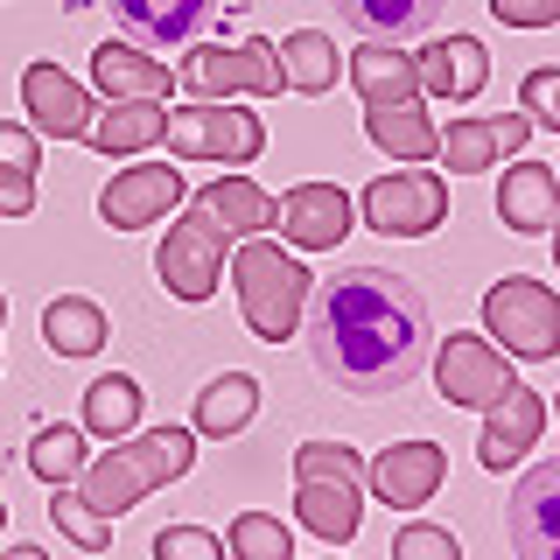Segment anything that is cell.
Listing matches in <instances>:
<instances>
[{
	"label": "cell",
	"mask_w": 560,
	"mask_h": 560,
	"mask_svg": "<svg viewBox=\"0 0 560 560\" xmlns=\"http://www.w3.org/2000/svg\"><path fill=\"white\" fill-rule=\"evenodd\" d=\"M0 560H49V553H43V547H8Z\"/></svg>",
	"instance_id": "ab89813d"
},
{
	"label": "cell",
	"mask_w": 560,
	"mask_h": 560,
	"mask_svg": "<svg viewBox=\"0 0 560 560\" xmlns=\"http://www.w3.org/2000/svg\"><path fill=\"white\" fill-rule=\"evenodd\" d=\"M140 420V385L133 378H98L84 385V434H98V442H119V434H133Z\"/></svg>",
	"instance_id": "f546056e"
},
{
	"label": "cell",
	"mask_w": 560,
	"mask_h": 560,
	"mask_svg": "<svg viewBox=\"0 0 560 560\" xmlns=\"http://www.w3.org/2000/svg\"><path fill=\"white\" fill-rule=\"evenodd\" d=\"M273 232L294 245V253H337L343 232H350V197L337 183H294L280 197V218Z\"/></svg>",
	"instance_id": "9a60e30c"
},
{
	"label": "cell",
	"mask_w": 560,
	"mask_h": 560,
	"mask_svg": "<svg viewBox=\"0 0 560 560\" xmlns=\"http://www.w3.org/2000/svg\"><path fill=\"white\" fill-rule=\"evenodd\" d=\"M504 28H553L560 22V0H490Z\"/></svg>",
	"instance_id": "8d00e7d4"
},
{
	"label": "cell",
	"mask_w": 560,
	"mask_h": 560,
	"mask_svg": "<svg viewBox=\"0 0 560 560\" xmlns=\"http://www.w3.org/2000/svg\"><path fill=\"white\" fill-rule=\"evenodd\" d=\"M92 84H98V98H168V63L140 57L133 43H98Z\"/></svg>",
	"instance_id": "d4e9b609"
},
{
	"label": "cell",
	"mask_w": 560,
	"mask_h": 560,
	"mask_svg": "<svg viewBox=\"0 0 560 560\" xmlns=\"http://www.w3.org/2000/svg\"><path fill=\"white\" fill-rule=\"evenodd\" d=\"M183 203V168L168 162H140V168H119L98 197V218L113 232H140V224H162L168 210Z\"/></svg>",
	"instance_id": "4fadbf2b"
},
{
	"label": "cell",
	"mask_w": 560,
	"mask_h": 560,
	"mask_svg": "<svg viewBox=\"0 0 560 560\" xmlns=\"http://www.w3.org/2000/svg\"><path fill=\"white\" fill-rule=\"evenodd\" d=\"M364 133H372V148H385L393 162H434V148H442V127L420 113V98L364 105Z\"/></svg>",
	"instance_id": "cb8c5ba5"
},
{
	"label": "cell",
	"mask_w": 560,
	"mask_h": 560,
	"mask_svg": "<svg viewBox=\"0 0 560 560\" xmlns=\"http://www.w3.org/2000/svg\"><path fill=\"white\" fill-rule=\"evenodd\" d=\"M343 28L364 35V43H407V35H428L442 0H337Z\"/></svg>",
	"instance_id": "603a6c76"
},
{
	"label": "cell",
	"mask_w": 560,
	"mask_h": 560,
	"mask_svg": "<svg viewBox=\"0 0 560 560\" xmlns=\"http://www.w3.org/2000/svg\"><path fill=\"white\" fill-rule=\"evenodd\" d=\"M22 105L35 119V133H57V140H84L92 133V92H84L78 78H63L57 63H28L22 70Z\"/></svg>",
	"instance_id": "2e32d148"
},
{
	"label": "cell",
	"mask_w": 560,
	"mask_h": 560,
	"mask_svg": "<svg viewBox=\"0 0 560 560\" xmlns=\"http://www.w3.org/2000/svg\"><path fill=\"white\" fill-rule=\"evenodd\" d=\"M553 259H560V224H553Z\"/></svg>",
	"instance_id": "60d3db41"
},
{
	"label": "cell",
	"mask_w": 560,
	"mask_h": 560,
	"mask_svg": "<svg viewBox=\"0 0 560 560\" xmlns=\"http://www.w3.org/2000/svg\"><path fill=\"white\" fill-rule=\"evenodd\" d=\"M189 463H197V434L154 428V434H133V442H113L105 455H92L84 477H78V498L92 504L98 518H119V512H133L140 498H154L162 483H175Z\"/></svg>",
	"instance_id": "7a4b0ae2"
},
{
	"label": "cell",
	"mask_w": 560,
	"mask_h": 560,
	"mask_svg": "<svg viewBox=\"0 0 560 560\" xmlns=\"http://www.w3.org/2000/svg\"><path fill=\"white\" fill-rule=\"evenodd\" d=\"M175 84H183L189 98H280L288 92V78H280V43L267 35H253V43L224 49V43H197L183 63H175Z\"/></svg>",
	"instance_id": "52a82bcc"
},
{
	"label": "cell",
	"mask_w": 560,
	"mask_h": 560,
	"mask_svg": "<svg viewBox=\"0 0 560 560\" xmlns=\"http://www.w3.org/2000/svg\"><path fill=\"white\" fill-rule=\"evenodd\" d=\"M539 434H547V399H539L533 385H512L504 399H490V407H483V442H477L483 469H512Z\"/></svg>",
	"instance_id": "ac0fdd59"
},
{
	"label": "cell",
	"mask_w": 560,
	"mask_h": 560,
	"mask_svg": "<svg viewBox=\"0 0 560 560\" xmlns=\"http://www.w3.org/2000/svg\"><path fill=\"white\" fill-rule=\"evenodd\" d=\"M35 210V168H0V218H28Z\"/></svg>",
	"instance_id": "74e56055"
},
{
	"label": "cell",
	"mask_w": 560,
	"mask_h": 560,
	"mask_svg": "<svg viewBox=\"0 0 560 560\" xmlns=\"http://www.w3.org/2000/svg\"><path fill=\"white\" fill-rule=\"evenodd\" d=\"M168 127V98H105V113H92V148L98 154H140L154 148Z\"/></svg>",
	"instance_id": "7402d4cb"
},
{
	"label": "cell",
	"mask_w": 560,
	"mask_h": 560,
	"mask_svg": "<svg viewBox=\"0 0 560 560\" xmlns=\"http://www.w3.org/2000/svg\"><path fill=\"white\" fill-rule=\"evenodd\" d=\"M518 98H525V119H533V127H553V133H560V70H553V63L525 70Z\"/></svg>",
	"instance_id": "e575fe53"
},
{
	"label": "cell",
	"mask_w": 560,
	"mask_h": 560,
	"mask_svg": "<svg viewBox=\"0 0 560 560\" xmlns=\"http://www.w3.org/2000/svg\"><path fill=\"white\" fill-rule=\"evenodd\" d=\"M232 280H238V315H245V329H253L259 343H280V337L302 329L315 273L294 253H280L267 238H245L238 259H232Z\"/></svg>",
	"instance_id": "277c9868"
},
{
	"label": "cell",
	"mask_w": 560,
	"mask_h": 560,
	"mask_svg": "<svg viewBox=\"0 0 560 560\" xmlns=\"http://www.w3.org/2000/svg\"><path fill=\"white\" fill-rule=\"evenodd\" d=\"M0 329H8V302H0Z\"/></svg>",
	"instance_id": "7bdbcfd3"
},
{
	"label": "cell",
	"mask_w": 560,
	"mask_h": 560,
	"mask_svg": "<svg viewBox=\"0 0 560 560\" xmlns=\"http://www.w3.org/2000/svg\"><path fill=\"white\" fill-rule=\"evenodd\" d=\"M0 525H8V498H0Z\"/></svg>",
	"instance_id": "b9f144b4"
},
{
	"label": "cell",
	"mask_w": 560,
	"mask_h": 560,
	"mask_svg": "<svg viewBox=\"0 0 560 560\" xmlns=\"http://www.w3.org/2000/svg\"><path fill=\"white\" fill-rule=\"evenodd\" d=\"M413 63H420V98H477L490 84V57L477 35H442Z\"/></svg>",
	"instance_id": "d6986e66"
},
{
	"label": "cell",
	"mask_w": 560,
	"mask_h": 560,
	"mask_svg": "<svg viewBox=\"0 0 560 560\" xmlns=\"http://www.w3.org/2000/svg\"><path fill=\"white\" fill-rule=\"evenodd\" d=\"M232 560H294V533L273 512H238L232 518Z\"/></svg>",
	"instance_id": "d6a6232c"
},
{
	"label": "cell",
	"mask_w": 560,
	"mask_h": 560,
	"mask_svg": "<svg viewBox=\"0 0 560 560\" xmlns=\"http://www.w3.org/2000/svg\"><path fill=\"white\" fill-rule=\"evenodd\" d=\"M483 337L504 343V358H560V294L547 280H525V273H504L498 288L483 294Z\"/></svg>",
	"instance_id": "8992f818"
},
{
	"label": "cell",
	"mask_w": 560,
	"mask_h": 560,
	"mask_svg": "<svg viewBox=\"0 0 560 560\" xmlns=\"http://www.w3.org/2000/svg\"><path fill=\"white\" fill-rule=\"evenodd\" d=\"M280 78H288V92L323 98L329 84H337V43H329L323 28H294L288 43H280Z\"/></svg>",
	"instance_id": "f1b7e54d"
},
{
	"label": "cell",
	"mask_w": 560,
	"mask_h": 560,
	"mask_svg": "<svg viewBox=\"0 0 560 560\" xmlns=\"http://www.w3.org/2000/svg\"><path fill=\"white\" fill-rule=\"evenodd\" d=\"M105 337H113V329H105V308L84 302V294H57V302L43 308V343L57 350V358H92Z\"/></svg>",
	"instance_id": "4316f807"
},
{
	"label": "cell",
	"mask_w": 560,
	"mask_h": 560,
	"mask_svg": "<svg viewBox=\"0 0 560 560\" xmlns=\"http://www.w3.org/2000/svg\"><path fill=\"white\" fill-rule=\"evenodd\" d=\"M302 337H308L315 372L337 385V393L385 399V393H407V385L428 372L434 315H428V294H420L407 273L343 267V273H329V280L308 288Z\"/></svg>",
	"instance_id": "6da1fadb"
},
{
	"label": "cell",
	"mask_w": 560,
	"mask_h": 560,
	"mask_svg": "<svg viewBox=\"0 0 560 560\" xmlns=\"http://www.w3.org/2000/svg\"><path fill=\"white\" fill-rule=\"evenodd\" d=\"M49 518H57V533L70 539V547H84V553H113V518H98L70 483H57V498H49Z\"/></svg>",
	"instance_id": "1f68e13d"
},
{
	"label": "cell",
	"mask_w": 560,
	"mask_h": 560,
	"mask_svg": "<svg viewBox=\"0 0 560 560\" xmlns=\"http://www.w3.org/2000/svg\"><path fill=\"white\" fill-rule=\"evenodd\" d=\"M350 84L364 105H407L420 98V63L399 43H358L350 49Z\"/></svg>",
	"instance_id": "44dd1931"
},
{
	"label": "cell",
	"mask_w": 560,
	"mask_h": 560,
	"mask_svg": "<svg viewBox=\"0 0 560 560\" xmlns=\"http://www.w3.org/2000/svg\"><path fill=\"white\" fill-rule=\"evenodd\" d=\"M364 483H372V490H378V504H393V512L434 504V490L448 483V448H434V442L378 448L372 463H364Z\"/></svg>",
	"instance_id": "7c38bea8"
},
{
	"label": "cell",
	"mask_w": 560,
	"mask_h": 560,
	"mask_svg": "<svg viewBox=\"0 0 560 560\" xmlns=\"http://www.w3.org/2000/svg\"><path fill=\"white\" fill-rule=\"evenodd\" d=\"M364 210V224L385 238H420V232H434V224L448 218V183L434 168H393V175H378L372 189L358 197Z\"/></svg>",
	"instance_id": "9c48e42d"
},
{
	"label": "cell",
	"mask_w": 560,
	"mask_h": 560,
	"mask_svg": "<svg viewBox=\"0 0 560 560\" xmlns=\"http://www.w3.org/2000/svg\"><path fill=\"white\" fill-rule=\"evenodd\" d=\"M168 154L175 162H224V168H245L259 162V148H267V127H259V113H238L232 98H189L168 113Z\"/></svg>",
	"instance_id": "5b68a950"
},
{
	"label": "cell",
	"mask_w": 560,
	"mask_h": 560,
	"mask_svg": "<svg viewBox=\"0 0 560 560\" xmlns=\"http://www.w3.org/2000/svg\"><path fill=\"white\" fill-rule=\"evenodd\" d=\"M197 203H203V210H210V218H218L232 238L273 232V218H280V197H267V189H259L253 175H218L210 189H197Z\"/></svg>",
	"instance_id": "484cf974"
},
{
	"label": "cell",
	"mask_w": 560,
	"mask_h": 560,
	"mask_svg": "<svg viewBox=\"0 0 560 560\" xmlns=\"http://www.w3.org/2000/svg\"><path fill=\"white\" fill-rule=\"evenodd\" d=\"M533 140V119L525 113H469V119H448L434 162L448 175H477V168H498V154H518Z\"/></svg>",
	"instance_id": "5bb4252c"
},
{
	"label": "cell",
	"mask_w": 560,
	"mask_h": 560,
	"mask_svg": "<svg viewBox=\"0 0 560 560\" xmlns=\"http://www.w3.org/2000/svg\"><path fill=\"white\" fill-rule=\"evenodd\" d=\"M218 14V0H113V22L133 49H189L197 28Z\"/></svg>",
	"instance_id": "e0dca14e"
},
{
	"label": "cell",
	"mask_w": 560,
	"mask_h": 560,
	"mask_svg": "<svg viewBox=\"0 0 560 560\" xmlns=\"http://www.w3.org/2000/svg\"><path fill=\"white\" fill-rule=\"evenodd\" d=\"M154 560H224V547L203 525H162L154 533Z\"/></svg>",
	"instance_id": "d590c367"
},
{
	"label": "cell",
	"mask_w": 560,
	"mask_h": 560,
	"mask_svg": "<svg viewBox=\"0 0 560 560\" xmlns=\"http://www.w3.org/2000/svg\"><path fill=\"white\" fill-rule=\"evenodd\" d=\"M84 463H92V455H84V428H43V434L28 442V469H35L49 490H57V483H78Z\"/></svg>",
	"instance_id": "4dcf8cb0"
},
{
	"label": "cell",
	"mask_w": 560,
	"mask_h": 560,
	"mask_svg": "<svg viewBox=\"0 0 560 560\" xmlns=\"http://www.w3.org/2000/svg\"><path fill=\"white\" fill-rule=\"evenodd\" d=\"M43 148H35V127H0V168H35Z\"/></svg>",
	"instance_id": "f35d334b"
},
{
	"label": "cell",
	"mask_w": 560,
	"mask_h": 560,
	"mask_svg": "<svg viewBox=\"0 0 560 560\" xmlns=\"http://www.w3.org/2000/svg\"><path fill=\"white\" fill-rule=\"evenodd\" d=\"M224 245H232V232H224V224L189 197V210L168 224V238H162L154 273H162V288L175 294V302H210L218 280H224Z\"/></svg>",
	"instance_id": "ba28073f"
},
{
	"label": "cell",
	"mask_w": 560,
	"mask_h": 560,
	"mask_svg": "<svg viewBox=\"0 0 560 560\" xmlns=\"http://www.w3.org/2000/svg\"><path fill=\"white\" fill-rule=\"evenodd\" d=\"M393 560H463V547H455V533H448V525H428V518H413V525H399V539H393Z\"/></svg>",
	"instance_id": "836d02e7"
},
{
	"label": "cell",
	"mask_w": 560,
	"mask_h": 560,
	"mask_svg": "<svg viewBox=\"0 0 560 560\" xmlns=\"http://www.w3.org/2000/svg\"><path fill=\"white\" fill-rule=\"evenodd\" d=\"M498 218L512 232H553L560 224V175L547 162H518L498 183Z\"/></svg>",
	"instance_id": "ffe728a7"
},
{
	"label": "cell",
	"mask_w": 560,
	"mask_h": 560,
	"mask_svg": "<svg viewBox=\"0 0 560 560\" xmlns=\"http://www.w3.org/2000/svg\"><path fill=\"white\" fill-rule=\"evenodd\" d=\"M253 413H259V378L253 372H224V378H210L197 393V434H210V442L238 434Z\"/></svg>",
	"instance_id": "83f0119b"
},
{
	"label": "cell",
	"mask_w": 560,
	"mask_h": 560,
	"mask_svg": "<svg viewBox=\"0 0 560 560\" xmlns=\"http://www.w3.org/2000/svg\"><path fill=\"white\" fill-rule=\"evenodd\" d=\"M504 533H512V553H518V560H560V455L533 463V469L512 483Z\"/></svg>",
	"instance_id": "8fae6325"
},
{
	"label": "cell",
	"mask_w": 560,
	"mask_h": 560,
	"mask_svg": "<svg viewBox=\"0 0 560 560\" xmlns=\"http://www.w3.org/2000/svg\"><path fill=\"white\" fill-rule=\"evenodd\" d=\"M512 385H518V372L490 337H442V350H434V393L448 407H490Z\"/></svg>",
	"instance_id": "30bf717a"
},
{
	"label": "cell",
	"mask_w": 560,
	"mask_h": 560,
	"mask_svg": "<svg viewBox=\"0 0 560 560\" xmlns=\"http://www.w3.org/2000/svg\"><path fill=\"white\" fill-rule=\"evenodd\" d=\"M358 512H364V463L343 442H302L294 448V518L329 547L358 539Z\"/></svg>",
	"instance_id": "3957f363"
}]
</instances>
